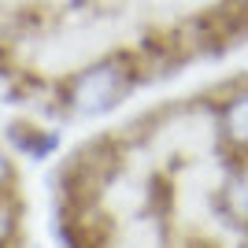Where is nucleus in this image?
I'll return each instance as SVG.
<instances>
[{
    "label": "nucleus",
    "instance_id": "f257e3e1",
    "mask_svg": "<svg viewBox=\"0 0 248 248\" xmlns=\"http://www.w3.org/2000/svg\"><path fill=\"white\" fill-rule=\"evenodd\" d=\"M148 82L145 67L137 60V52L115 48L96 56L93 63H85L67 78L52 82V96H56V115L60 119H104V115L119 111L130 96Z\"/></svg>",
    "mask_w": 248,
    "mask_h": 248
},
{
    "label": "nucleus",
    "instance_id": "f03ea898",
    "mask_svg": "<svg viewBox=\"0 0 248 248\" xmlns=\"http://www.w3.org/2000/svg\"><path fill=\"white\" fill-rule=\"evenodd\" d=\"M222 93L207 96L211 119H215V137L226 170L248 167V74H237L218 85Z\"/></svg>",
    "mask_w": 248,
    "mask_h": 248
},
{
    "label": "nucleus",
    "instance_id": "7ed1b4c3",
    "mask_svg": "<svg viewBox=\"0 0 248 248\" xmlns=\"http://www.w3.org/2000/svg\"><path fill=\"white\" fill-rule=\"evenodd\" d=\"M4 145L11 152L26 155L30 163H45L52 155L60 152V130H52V126H41L37 119H11L4 126Z\"/></svg>",
    "mask_w": 248,
    "mask_h": 248
},
{
    "label": "nucleus",
    "instance_id": "20e7f679",
    "mask_svg": "<svg viewBox=\"0 0 248 248\" xmlns=\"http://www.w3.org/2000/svg\"><path fill=\"white\" fill-rule=\"evenodd\" d=\"M215 207L226 226H233L237 233L248 230V167H237V170L222 174L218 193H215Z\"/></svg>",
    "mask_w": 248,
    "mask_h": 248
},
{
    "label": "nucleus",
    "instance_id": "39448f33",
    "mask_svg": "<svg viewBox=\"0 0 248 248\" xmlns=\"http://www.w3.org/2000/svg\"><path fill=\"white\" fill-rule=\"evenodd\" d=\"M22 222H26L22 189L0 193V248H22Z\"/></svg>",
    "mask_w": 248,
    "mask_h": 248
},
{
    "label": "nucleus",
    "instance_id": "423d86ee",
    "mask_svg": "<svg viewBox=\"0 0 248 248\" xmlns=\"http://www.w3.org/2000/svg\"><path fill=\"white\" fill-rule=\"evenodd\" d=\"M19 163H15V152H11L4 141H0V193H19Z\"/></svg>",
    "mask_w": 248,
    "mask_h": 248
},
{
    "label": "nucleus",
    "instance_id": "0eeeda50",
    "mask_svg": "<svg viewBox=\"0 0 248 248\" xmlns=\"http://www.w3.org/2000/svg\"><path fill=\"white\" fill-rule=\"evenodd\" d=\"M241 248H248V230H245V233H241Z\"/></svg>",
    "mask_w": 248,
    "mask_h": 248
}]
</instances>
